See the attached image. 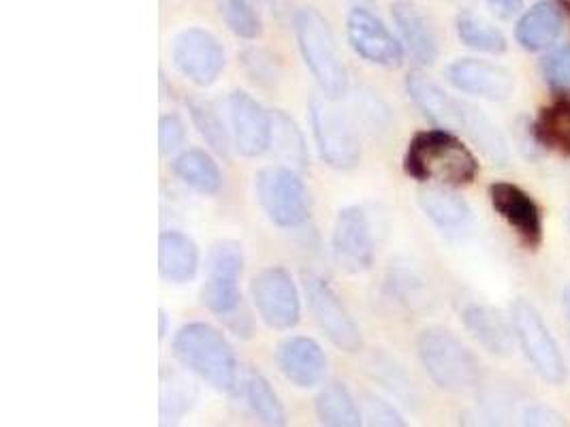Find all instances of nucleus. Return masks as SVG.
<instances>
[{
    "label": "nucleus",
    "instance_id": "obj_1",
    "mask_svg": "<svg viewBox=\"0 0 570 427\" xmlns=\"http://www.w3.org/2000/svg\"><path fill=\"white\" fill-rule=\"evenodd\" d=\"M404 171L423 185L466 187L479 173V160L458 135L439 127L413 135L404 155Z\"/></svg>",
    "mask_w": 570,
    "mask_h": 427
},
{
    "label": "nucleus",
    "instance_id": "obj_2",
    "mask_svg": "<svg viewBox=\"0 0 570 427\" xmlns=\"http://www.w3.org/2000/svg\"><path fill=\"white\" fill-rule=\"evenodd\" d=\"M171 352L181 368L202 378L216 391H234L237 385V357L227 336L209 322H186L171 340Z\"/></svg>",
    "mask_w": 570,
    "mask_h": 427
},
{
    "label": "nucleus",
    "instance_id": "obj_3",
    "mask_svg": "<svg viewBox=\"0 0 570 427\" xmlns=\"http://www.w3.org/2000/svg\"><path fill=\"white\" fill-rule=\"evenodd\" d=\"M295 37L321 95L330 101L344 99L348 95V71L325 16L314 7L299 9L295 13Z\"/></svg>",
    "mask_w": 570,
    "mask_h": 427
},
{
    "label": "nucleus",
    "instance_id": "obj_4",
    "mask_svg": "<svg viewBox=\"0 0 570 427\" xmlns=\"http://www.w3.org/2000/svg\"><path fill=\"white\" fill-rule=\"evenodd\" d=\"M416 352L423 370L442 391L466 394L481 380V366L472 350L444 327L421 331Z\"/></svg>",
    "mask_w": 570,
    "mask_h": 427
},
{
    "label": "nucleus",
    "instance_id": "obj_5",
    "mask_svg": "<svg viewBox=\"0 0 570 427\" xmlns=\"http://www.w3.org/2000/svg\"><path fill=\"white\" fill-rule=\"evenodd\" d=\"M334 103L327 97H312V135L321 160L332 169L348 171L362 160V143L353 120Z\"/></svg>",
    "mask_w": 570,
    "mask_h": 427
},
{
    "label": "nucleus",
    "instance_id": "obj_6",
    "mask_svg": "<svg viewBox=\"0 0 570 427\" xmlns=\"http://www.w3.org/2000/svg\"><path fill=\"white\" fill-rule=\"evenodd\" d=\"M255 190L263 212L267 218L283 227H302L311 216V201L304 180L297 176V169L286 165L263 167L255 178Z\"/></svg>",
    "mask_w": 570,
    "mask_h": 427
},
{
    "label": "nucleus",
    "instance_id": "obj_7",
    "mask_svg": "<svg viewBox=\"0 0 570 427\" xmlns=\"http://www.w3.org/2000/svg\"><path fill=\"white\" fill-rule=\"evenodd\" d=\"M511 315H513L519 345L523 355L528 357L530 366L547 383L562 385L569 376L567 361L541 312L528 299L519 297L511 306Z\"/></svg>",
    "mask_w": 570,
    "mask_h": 427
},
{
    "label": "nucleus",
    "instance_id": "obj_8",
    "mask_svg": "<svg viewBox=\"0 0 570 427\" xmlns=\"http://www.w3.org/2000/svg\"><path fill=\"white\" fill-rule=\"evenodd\" d=\"M208 278L202 287V304L212 315L232 319L242 306L239 280L244 271V250L234 240L212 246L208 255Z\"/></svg>",
    "mask_w": 570,
    "mask_h": 427
},
{
    "label": "nucleus",
    "instance_id": "obj_9",
    "mask_svg": "<svg viewBox=\"0 0 570 427\" xmlns=\"http://www.w3.org/2000/svg\"><path fill=\"white\" fill-rule=\"evenodd\" d=\"M250 297L269 329L288 331L302 319V295L285 267L261 269L250 282Z\"/></svg>",
    "mask_w": 570,
    "mask_h": 427
},
{
    "label": "nucleus",
    "instance_id": "obj_10",
    "mask_svg": "<svg viewBox=\"0 0 570 427\" xmlns=\"http://www.w3.org/2000/svg\"><path fill=\"white\" fill-rule=\"evenodd\" d=\"M304 291L308 299L312 319L316 320L318 329L327 336V340L344 352H351V355L360 352L363 347L360 325L351 317V312L346 310L336 291L330 287V282L323 280L321 276L306 274Z\"/></svg>",
    "mask_w": 570,
    "mask_h": 427
},
{
    "label": "nucleus",
    "instance_id": "obj_11",
    "mask_svg": "<svg viewBox=\"0 0 570 427\" xmlns=\"http://www.w3.org/2000/svg\"><path fill=\"white\" fill-rule=\"evenodd\" d=\"M171 60L181 78L208 88L220 78L227 64L223 43L206 28H186L174 39Z\"/></svg>",
    "mask_w": 570,
    "mask_h": 427
},
{
    "label": "nucleus",
    "instance_id": "obj_12",
    "mask_svg": "<svg viewBox=\"0 0 570 427\" xmlns=\"http://www.w3.org/2000/svg\"><path fill=\"white\" fill-rule=\"evenodd\" d=\"M346 37L353 52L365 62L397 69L404 62L402 41L385 27V22L365 7H355L346 20Z\"/></svg>",
    "mask_w": 570,
    "mask_h": 427
},
{
    "label": "nucleus",
    "instance_id": "obj_13",
    "mask_svg": "<svg viewBox=\"0 0 570 427\" xmlns=\"http://www.w3.org/2000/svg\"><path fill=\"white\" fill-rule=\"evenodd\" d=\"M332 252L337 266L348 274H363L374 264V234L367 214L360 206H348L337 214Z\"/></svg>",
    "mask_w": 570,
    "mask_h": 427
},
{
    "label": "nucleus",
    "instance_id": "obj_14",
    "mask_svg": "<svg viewBox=\"0 0 570 427\" xmlns=\"http://www.w3.org/2000/svg\"><path fill=\"white\" fill-rule=\"evenodd\" d=\"M229 129L239 155L257 159L269 152L272 141V111L261 106L255 97L244 90H234L227 99Z\"/></svg>",
    "mask_w": 570,
    "mask_h": 427
},
{
    "label": "nucleus",
    "instance_id": "obj_15",
    "mask_svg": "<svg viewBox=\"0 0 570 427\" xmlns=\"http://www.w3.org/2000/svg\"><path fill=\"white\" fill-rule=\"evenodd\" d=\"M449 83L485 101H507L515 92V78L509 69L479 58H460L446 67Z\"/></svg>",
    "mask_w": 570,
    "mask_h": 427
},
{
    "label": "nucleus",
    "instance_id": "obj_16",
    "mask_svg": "<svg viewBox=\"0 0 570 427\" xmlns=\"http://www.w3.org/2000/svg\"><path fill=\"white\" fill-rule=\"evenodd\" d=\"M276 366L293 387L312 389L327 373V355L308 336H291L276 348Z\"/></svg>",
    "mask_w": 570,
    "mask_h": 427
},
{
    "label": "nucleus",
    "instance_id": "obj_17",
    "mask_svg": "<svg viewBox=\"0 0 570 427\" xmlns=\"http://www.w3.org/2000/svg\"><path fill=\"white\" fill-rule=\"evenodd\" d=\"M490 199L493 210L500 214L511 229L518 234L523 244L530 248H537L543 238V222L539 206L532 201V197L523 188L509 185V182H495L490 187Z\"/></svg>",
    "mask_w": 570,
    "mask_h": 427
},
{
    "label": "nucleus",
    "instance_id": "obj_18",
    "mask_svg": "<svg viewBox=\"0 0 570 427\" xmlns=\"http://www.w3.org/2000/svg\"><path fill=\"white\" fill-rule=\"evenodd\" d=\"M393 22L400 30L402 43L419 64L430 67L439 60L441 43L432 18L413 0H397L391 7Z\"/></svg>",
    "mask_w": 570,
    "mask_h": 427
},
{
    "label": "nucleus",
    "instance_id": "obj_19",
    "mask_svg": "<svg viewBox=\"0 0 570 427\" xmlns=\"http://www.w3.org/2000/svg\"><path fill=\"white\" fill-rule=\"evenodd\" d=\"M406 90L413 103L436 127L449 131L462 129V99H453L436 81L423 73H411L406 80Z\"/></svg>",
    "mask_w": 570,
    "mask_h": 427
},
{
    "label": "nucleus",
    "instance_id": "obj_20",
    "mask_svg": "<svg viewBox=\"0 0 570 427\" xmlns=\"http://www.w3.org/2000/svg\"><path fill=\"white\" fill-rule=\"evenodd\" d=\"M202 266L199 248L181 231H163L158 238V271L171 285L195 280Z\"/></svg>",
    "mask_w": 570,
    "mask_h": 427
},
{
    "label": "nucleus",
    "instance_id": "obj_21",
    "mask_svg": "<svg viewBox=\"0 0 570 427\" xmlns=\"http://www.w3.org/2000/svg\"><path fill=\"white\" fill-rule=\"evenodd\" d=\"M462 320L466 325L468 331L472 338L492 352L495 357H509L515 350V336L511 325L504 320V317L493 310L490 306H468L462 312Z\"/></svg>",
    "mask_w": 570,
    "mask_h": 427
},
{
    "label": "nucleus",
    "instance_id": "obj_22",
    "mask_svg": "<svg viewBox=\"0 0 570 427\" xmlns=\"http://www.w3.org/2000/svg\"><path fill=\"white\" fill-rule=\"evenodd\" d=\"M470 137V141L483 152V157L492 162L493 167H507L511 160L507 137L492 118L481 109L468 101H462V129Z\"/></svg>",
    "mask_w": 570,
    "mask_h": 427
},
{
    "label": "nucleus",
    "instance_id": "obj_23",
    "mask_svg": "<svg viewBox=\"0 0 570 427\" xmlns=\"http://www.w3.org/2000/svg\"><path fill=\"white\" fill-rule=\"evenodd\" d=\"M564 18L560 9L551 2H539L528 9L515 27V37L519 46L528 52H541L544 48L553 46L562 34Z\"/></svg>",
    "mask_w": 570,
    "mask_h": 427
},
{
    "label": "nucleus",
    "instance_id": "obj_24",
    "mask_svg": "<svg viewBox=\"0 0 570 427\" xmlns=\"http://www.w3.org/2000/svg\"><path fill=\"white\" fill-rule=\"evenodd\" d=\"M419 206L442 231H462L472 220L466 201L449 187H428L419 192Z\"/></svg>",
    "mask_w": 570,
    "mask_h": 427
},
{
    "label": "nucleus",
    "instance_id": "obj_25",
    "mask_svg": "<svg viewBox=\"0 0 570 427\" xmlns=\"http://www.w3.org/2000/svg\"><path fill=\"white\" fill-rule=\"evenodd\" d=\"M171 169L181 185L193 188L199 195L214 197L223 188L220 167L206 150H199V148L181 150L171 162Z\"/></svg>",
    "mask_w": 570,
    "mask_h": 427
},
{
    "label": "nucleus",
    "instance_id": "obj_26",
    "mask_svg": "<svg viewBox=\"0 0 570 427\" xmlns=\"http://www.w3.org/2000/svg\"><path fill=\"white\" fill-rule=\"evenodd\" d=\"M269 150L286 167L304 169L308 165V146L299 125L285 109L272 111V141Z\"/></svg>",
    "mask_w": 570,
    "mask_h": 427
},
{
    "label": "nucleus",
    "instance_id": "obj_27",
    "mask_svg": "<svg viewBox=\"0 0 570 427\" xmlns=\"http://www.w3.org/2000/svg\"><path fill=\"white\" fill-rule=\"evenodd\" d=\"M316 417L325 426L348 427L363 424L362 408L344 383H330L314 401Z\"/></svg>",
    "mask_w": 570,
    "mask_h": 427
},
{
    "label": "nucleus",
    "instance_id": "obj_28",
    "mask_svg": "<svg viewBox=\"0 0 570 427\" xmlns=\"http://www.w3.org/2000/svg\"><path fill=\"white\" fill-rule=\"evenodd\" d=\"M186 106H188V113H190V120H193V127L197 129V133L204 137V141L218 157L229 159L232 148H234V137L216 106L208 99H188Z\"/></svg>",
    "mask_w": 570,
    "mask_h": 427
},
{
    "label": "nucleus",
    "instance_id": "obj_29",
    "mask_svg": "<svg viewBox=\"0 0 570 427\" xmlns=\"http://www.w3.org/2000/svg\"><path fill=\"white\" fill-rule=\"evenodd\" d=\"M244 400L253 415L265 426H283L286 421V410L278 398L276 389L259 370H248L242 380Z\"/></svg>",
    "mask_w": 570,
    "mask_h": 427
},
{
    "label": "nucleus",
    "instance_id": "obj_30",
    "mask_svg": "<svg viewBox=\"0 0 570 427\" xmlns=\"http://www.w3.org/2000/svg\"><path fill=\"white\" fill-rule=\"evenodd\" d=\"M455 28H458L460 41L476 52L504 53L509 48L507 37L500 28L493 27L488 20H483L470 11L460 13Z\"/></svg>",
    "mask_w": 570,
    "mask_h": 427
},
{
    "label": "nucleus",
    "instance_id": "obj_31",
    "mask_svg": "<svg viewBox=\"0 0 570 427\" xmlns=\"http://www.w3.org/2000/svg\"><path fill=\"white\" fill-rule=\"evenodd\" d=\"M218 11L223 22L235 37L246 41L259 39L263 27H261L259 13L255 11L250 0H218Z\"/></svg>",
    "mask_w": 570,
    "mask_h": 427
},
{
    "label": "nucleus",
    "instance_id": "obj_32",
    "mask_svg": "<svg viewBox=\"0 0 570 427\" xmlns=\"http://www.w3.org/2000/svg\"><path fill=\"white\" fill-rule=\"evenodd\" d=\"M242 62H244L248 78L259 86H274L281 78L276 58L265 50H259V48L246 50L242 53Z\"/></svg>",
    "mask_w": 570,
    "mask_h": 427
},
{
    "label": "nucleus",
    "instance_id": "obj_33",
    "mask_svg": "<svg viewBox=\"0 0 570 427\" xmlns=\"http://www.w3.org/2000/svg\"><path fill=\"white\" fill-rule=\"evenodd\" d=\"M541 67L549 86L562 92H570V43H564L547 53Z\"/></svg>",
    "mask_w": 570,
    "mask_h": 427
},
{
    "label": "nucleus",
    "instance_id": "obj_34",
    "mask_svg": "<svg viewBox=\"0 0 570 427\" xmlns=\"http://www.w3.org/2000/svg\"><path fill=\"white\" fill-rule=\"evenodd\" d=\"M363 419L372 426H404L402 415L391 401L383 400L374 394H365L362 401Z\"/></svg>",
    "mask_w": 570,
    "mask_h": 427
},
{
    "label": "nucleus",
    "instance_id": "obj_35",
    "mask_svg": "<svg viewBox=\"0 0 570 427\" xmlns=\"http://www.w3.org/2000/svg\"><path fill=\"white\" fill-rule=\"evenodd\" d=\"M186 141V125L180 116L165 113L158 122V146L160 155H174L178 152Z\"/></svg>",
    "mask_w": 570,
    "mask_h": 427
},
{
    "label": "nucleus",
    "instance_id": "obj_36",
    "mask_svg": "<svg viewBox=\"0 0 570 427\" xmlns=\"http://www.w3.org/2000/svg\"><path fill=\"white\" fill-rule=\"evenodd\" d=\"M376 374H379V380L390 389L393 396L402 398V400H413V380L402 373L395 364H391L390 359H383V361H376L374 364Z\"/></svg>",
    "mask_w": 570,
    "mask_h": 427
},
{
    "label": "nucleus",
    "instance_id": "obj_37",
    "mask_svg": "<svg viewBox=\"0 0 570 427\" xmlns=\"http://www.w3.org/2000/svg\"><path fill=\"white\" fill-rule=\"evenodd\" d=\"M188 391L180 389L176 383L163 387V417H176L188 408Z\"/></svg>",
    "mask_w": 570,
    "mask_h": 427
},
{
    "label": "nucleus",
    "instance_id": "obj_38",
    "mask_svg": "<svg viewBox=\"0 0 570 427\" xmlns=\"http://www.w3.org/2000/svg\"><path fill=\"white\" fill-rule=\"evenodd\" d=\"M485 2H488V7H490V11L495 18L509 20L521 9L523 0H485Z\"/></svg>",
    "mask_w": 570,
    "mask_h": 427
},
{
    "label": "nucleus",
    "instance_id": "obj_39",
    "mask_svg": "<svg viewBox=\"0 0 570 427\" xmlns=\"http://www.w3.org/2000/svg\"><path fill=\"white\" fill-rule=\"evenodd\" d=\"M261 2H265L269 9H274L278 13H285L288 4H291V0H261Z\"/></svg>",
    "mask_w": 570,
    "mask_h": 427
},
{
    "label": "nucleus",
    "instance_id": "obj_40",
    "mask_svg": "<svg viewBox=\"0 0 570 427\" xmlns=\"http://www.w3.org/2000/svg\"><path fill=\"white\" fill-rule=\"evenodd\" d=\"M167 336V315L165 310H160V338Z\"/></svg>",
    "mask_w": 570,
    "mask_h": 427
},
{
    "label": "nucleus",
    "instance_id": "obj_41",
    "mask_svg": "<svg viewBox=\"0 0 570 427\" xmlns=\"http://www.w3.org/2000/svg\"><path fill=\"white\" fill-rule=\"evenodd\" d=\"M564 308H567V315L570 319V285L564 289Z\"/></svg>",
    "mask_w": 570,
    "mask_h": 427
}]
</instances>
